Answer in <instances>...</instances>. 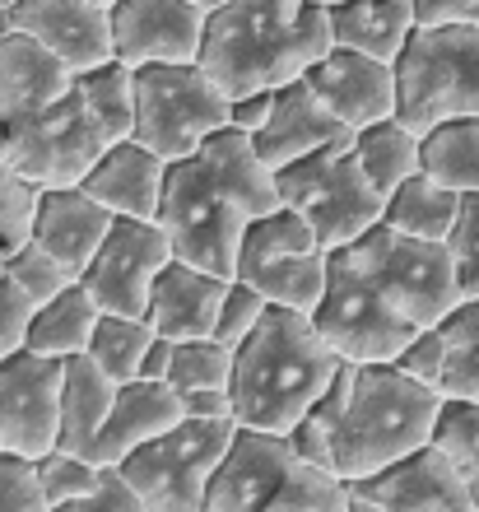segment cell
<instances>
[{
  "instance_id": "cell-1",
  "label": "cell",
  "mask_w": 479,
  "mask_h": 512,
  "mask_svg": "<svg viewBox=\"0 0 479 512\" xmlns=\"http://www.w3.org/2000/svg\"><path fill=\"white\" fill-rule=\"evenodd\" d=\"M438 387L410 378L400 364H354L345 359L331 391L293 424V447L326 471L363 480L414 447L433 443L442 419Z\"/></svg>"
},
{
  "instance_id": "cell-2",
  "label": "cell",
  "mask_w": 479,
  "mask_h": 512,
  "mask_svg": "<svg viewBox=\"0 0 479 512\" xmlns=\"http://www.w3.org/2000/svg\"><path fill=\"white\" fill-rule=\"evenodd\" d=\"M331 47V5L321 0H228L210 10L200 66L228 98H247L307 75Z\"/></svg>"
},
{
  "instance_id": "cell-3",
  "label": "cell",
  "mask_w": 479,
  "mask_h": 512,
  "mask_svg": "<svg viewBox=\"0 0 479 512\" xmlns=\"http://www.w3.org/2000/svg\"><path fill=\"white\" fill-rule=\"evenodd\" d=\"M340 364L345 359L317 331L312 312L270 303L261 326L238 345V364L228 382L233 415L252 429L293 433V424L331 391Z\"/></svg>"
},
{
  "instance_id": "cell-4",
  "label": "cell",
  "mask_w": 479,
  "mask_h": 512,
  "mask_svg": "<svg viewBox=\"0 0 479 512\" xmlns=\"http://www.w3.org/2000/svg\"><path fill=\"white\" fill-rule=\"evenodd\" d=\"M210 512H349V480L307 461L289 433L238 424L210 480Z\"/></svg>"
},
{
  "instance_id": "cell-5",
  "label": "cell",
  "mask_w": 479,
  "mask_h": 512,
  "mask_svg": "<svg viewBox=\"0 0 479 512\" xmlns=\"http://www.w3.org/2000/svg\"><path fill=\"white\" fill-rule=\"evenodd\" d=\"M275 177H280L284 205H298L317 224V238L326 252L359 243L386 215V191L363 173L359 154H354V135L284 163Z\"/></svg>"
},
{
  "instance_id": "cell-6",
  "label": "cell",
  "mask_w": 479,
  "mask_h": 512,
  "mask_svg": "<svg viewBox=\"0 0 479 512\" xmlns=\"http://www.w3.org/2000/svg\"><path fill=\"white\" fill-rule=\"evenodd\" d=\"M159 224L173 238V252L182 261L214 275H238L242 261V233L252 224L238 191L219 173H210L196 154L168 163V187H163Z\"/></svg>"
},
{
  "instance_id": "cell-7",
  "label": "cell",
  "mask_w": 479,
  "mask_h": 512,
  "mask_svg": "<svg viewBox=\"0 0 479 512\" xmlns=\"http://www.w3.org/2000/svg\"><path fill=\"white\" fill-rule=\"evenodd\" d=\"M312 322L331 340V350L354 364H396V354L424 331L391 303V294L363 266L354 243L331 252V284H326Z\"/></svg>"
},
{
  "instance_id": "cell-8",
  "label": "cell",
  "mask_w": 479,
  "mask_h": 512,
  "mask_svg": "<svg viewBox=\"0 0 479 512\" xmlns=\"http://www.w3.org/2000/svg\"><path fill=\"white\" fill-rule=\"evenodd\" d=\"M233 122V98L200 61H154L135 70V140L168 163L196 154L205 135Z\"/></svg>"
},
{
  "instance_id": "cell-9",
  "label": "cell",
  "mask_w": 479,
  "mask_h": 512,
  "mask_svg": "<svg viewBox=\"0 0 479 512\" xmlns=\"http://www.w3.org/2000/svg\"><path fill=\"white\" fill-rule=\"evenodd\" d=\"M400 112L424 135L452 117H479V19L475 24L414 28L396 61Z\"/></svg>"
},
{
  "instance_id": "cell-10",
  "label": "cell",
  "mask_w": 479,
  "mask_h": 512,
  "mask_svg": "<svg viewBox=\"0 0 479 512\" xmlns=\"http://www.w3.org/2000/svg\"><path fill=\"white\" fill-rule=\"evenodd\" d=\"M233 438H238V419L187 415L168 433L135 447L131 457L121 461V471L140 489L149 512H200Z\"/></svg>"
},
{
  "instance_id": "cell-11",
  "label": "cell",
  "mask_w": 479,
  "mask_h": 512,
  "mask_svg": "<svg viewBox=\"0 0 479 512\" xmlns=\"http://www.w3.org/2000/svg\"><path fill=\"white\" fill-rule=\"evenodd\" d=\"M354 252L363 256V266L373 270L377 284L391 294V303L419 326H438L466 298L456 261L442 238H414V233L391 229L382 219L377 229H368L354 243Z\"/></svg>"
},
{
  "instance_id": "cell-12",
  "label": "cell",
  "mask_w": 479,
  "mask_h": 512,
  "mask_svg": "<svg viewBox=\"0 0 479 512\" xmlns=\"http://www.w3.org/2000/svg\"><path fill=\"white\" fill-rule=\"evenodd\" d=\"M112 145L98 117L89 112L75 89L66 98H56L52 108L33 112L28 122L0 135V159L14 173H24L28 182L47 187H80L89 168L103 159V149Z\"/></svg>"
},
{
  "instance_id": "cell-13",
  "label": "cell",
  "mask_w": 479,
  "mask_h": 512,
  "mask_svg": "<svg viewBox=\"0 0 479 512\" xmlns=\"http://www.w3.org/2000/svg\"><path fill=\"white\" fill-rule=\"evenodd\" d=\"M66 359L19 345L0 359V447L19 457H47L61 443Z\"/></svg>"
},
{
  "instance_id": "cell-14",
  "label": "cell",
  "mask_w": 479,
  "mask_h": 512,
  "mask_svg": "<svg viewBox=\"0 0 479 512\" xmlns=\"http://www.w3.org/2000/svg\"><path fill=\"white\" fill-rule=\"evenodd\" d=\"M173 238L163 233L159 219H131L117 215L107 243L98 256L84 266L80 284L98 298L103 312H126V317H145L154 284H159L163 266L173 261Z\"/></svg>"
},
{
  "instance_id": "cell-15",
  "label": "cell",
  "mask_w": 479,
  "mask_h": 512,
  "mask_svg": "<svg viewBox=\"0 0 479 512\" xmlns=\"http://www.w3.org/2000/svg\"><path fill=\"white\" fill-rule=\"evenodd\" d=\"M349 512H475V503L447 447L433 438L382 471L349 480Z\"/></svg>"
},
{
  "instance_id": "cell-16",
  "label": "cell",
  "mask_w": 479,
  "mask_h": 512,
  "mask_svg": "<svg viewBox=\"0 0 479 512\" xmlns=\"http://www.w3.org/2000/svg\"><path fill=\"white\" fill-rule=\"evenodd\" d=\"M210 14L196 0H117L112 10V47L126 66L154 61H200Z\"/></svg>"
},
{
  "instance_id": "cell-17",
  "label": "cell",
  "mask_w": 479,
  "mask_h": 512,
  "mask_svg": "<svg viewBox=\"0 0 479 512\" xmlns=\"http://www.w3.org/2000/svg\"><path fill=\"white\" fill-rule=\"evenodd\" d=\"M112 10H117V0H14L5 28L33 33L80 75V70H94L117 56Z\"/></svg>"
},
{
  "instance_id": "cell-18",
  "label": "cell",
  "mask_w": 479,
  "mask_h": 512,
  "mask_svg": "<svg viewBox=\"0 0 479 512\" xmlns=\"http://www.w3.org/2000/svg\"><path fill=\"white\" fill-rule=\"evenodd\" d=\"M307 84L317 89L321 103H326L349 131H363V126H373V122H382V117H396L400 112L396 61L354 52V47H331L317 66L307 70Z\"/></svg>"
},
{
  "instance_id": "cell-19",
  "label": "cell",
  "mask_w": 479,
  "mask_h": 512,
  "mask_svg": "<svg viewBox=\"0 0 479 512\" xmlns=\"http://www.w3.org/2000/svg\"><path fill=\"white\" fill-rule=\"evenodd\" d=\"M75 89V70L33 33L0 28V135Z\"/></svg>"
},
{
  "instance_id": "cell-20",
  "label": "cell",
  "mask_w": 479,
  "mask_h": 512,
  "mask_svg": "<svg viewBox=\"0 0 479 512\" xmlns=\"http://www.w3.org/2000/svg\"><path fill=\"white\" fill-rule=\"evenodd\" d=\"M345 135H354V131L321 103V94L307 84V75H298V80L275 89L266 126H261L252 140H256V149H261V159L280 173L284 163L303 159V154L331 145V140H345Z\"/></svg>"
},
{
  "instance_id": "cell-21",
  "label": "cell",
  "mask_w": 479,
  "mask_h": 512,
  "mask_svg": "<svg viewBox=\"0 0 479 512\" xmlns=\"http://www.w3.org/2000/svg\"><path fill=\"white\" fill-rule=\"evenodd\" d=\"M187 419V401L173 382L163 378H131L117 387V401L107 410V424L98 433V447H94V461H121L131 457L135 447H145L149 438L168 433L173 424Z\"/></svg>"
},
{
  "instance_id": "cell-22",
  "label": "cell",
  "mask_w": 479,
  "mask_h": 512,
  "mask_svg": "<svg viewBox=\"0 0 479 512\" xmlns=\"http://www.w3.org/2000/svg\"><path fill=\"white\" fill-rule=\"evenodd\" d=\"M80 187L98 196L112 215L159 219L163 187H168V159L131 135V140H117V145L103 149V159L89 168Z\"/></svg>"
},
{
  "instance_id": "cell-23",
  "label": "cell",
  "mask_w": 479,
  "mask_h": 512,
  "mask_svg": "<svg viewBox=\"0 0 479 512\" xmlns=\"http://www.w3.org/2000/svg\"><path fill=\"white\" fill-rule=\"evenodd\" d=\"M112 224H117V215L98 196H89L84 187H47L38 201V219H33V238L56 261H66L75 270V280H80L84 266L107 243Z\"/></svg>"
},
{
  "instance_id": "cell-24",
  "label": "cell",
  "mask_w": 479,
  "mask_h": 512,
  "mask_svg": "<svg viewBox=\"0 0 479 512\" xmlns=\"http://www.w3.org/2000/svg\"><path fill=\"white\" fill-rule=\"evenodd\" d=\"M224 289H228V275H214V270H200V266H191V261H182V256H173V261L163 266L159 284H154L145 322L168 340L214 336Z\"/></svg>"
},
{
  "instance_id": "cell-25",
  "label": "cell",
  "mask_w": 479,
  "mask_h": 512,
  "mask_svg": "<svg viewBox=\"0 0 479 512\" xmlns=\"http://www.w3.org/2000/svg\"><path fill=\"white\" fill-rule=\"evenodd\" d=\"M117 387L121 382L98 368L89 354H75L66 359V396H61V443L56 447H70L80 457L94 461V447H98V433L107 424V410L117 401Z\"/></svg>"
},
{
  "instance_id": "cell-26",
  "label": "cell",
  "mask_w": 479,
  "mask_h": 512,
  "mask_svg": "<svg viewBox=\"0 0 479 512\" xmlns=\"http://www.w3.org/2000/svg\"><path fill=\"white\" fill-rule=\"evenodd\" d=\"M335 47H354V52L400 61V52L414 38V5L410 0H345L331 5Z\"/></svg>"
},
{
  "instance_id": "cell-27",
  "label": "cell",
  "mask_w": 479,
  "mask_h": 512,
  "mask_svg": "<svg viewBox=\"0 0 479 512\" xmlns=\"http://www.w3.org/2000/svg\"><path fill=\"white\" fill-rule=\"evenodd\" d=\"M98 322H103L98 298L75 280L61 294H52L47 303L33 308L24 345L38 354H52V359H75V354H89V340H94Z\"/></svg>"
},
{
  "instance_id": "cell-28",
  "label": "cell",
  "mask_w": 479,
  "mask_h": 512,
  "mask_svg": "<svg viewBox=\"0 0 479 512\" xmlns=\"http://www.w3.org/2000/svg\"><path fill=\"white\" fill-rule=\"evenodd\" d=\"M354 154H359L363 173L391 196L405 177L424 168V135L414 131L405 117H382V122L354 131Z\"/></svg>"
},
{
  "instance_id": "cell-29",
  "label": "cell",
  "mask_w": 479,
  "mask_h": 512,
  "mask_svg": "<svg viewBox=\"0 0 479 512\" xmlns=\"http://www.w3.org/2000/svg\"><path fill=\"white\" fill-rule=\"evenodd\" d=\"M242 280H252L270 303L280 308H298V312H317L326 284H331V252L312 247V252H289L275 256L266 266L242 270Z\"/></svg>"
},
{
  "instance_id": "cell-30",
  "label": "cell",
  "mask_w": 479,
  "mask_h": 512,
  "mask_svg": "<svg viewBox=\"0 0 479 512\" xmlns=\"http://www.w3.org/2000/svg\"><path fill=\"white\" fill-rule=\"evenodd\" d=\"M456 210H461V191L428 177L424 168L414 177H405L391 196H386V224L391 229H405L414 238H447L456 224Z\"/></svg>"
},
{
  "instance_id": "cell-31",
  "label": "cell",
  "mask_w": 479,
  "mask_h": 512,
  "mask_svg": "<svg viewBox=\"0 0 479 512\" xmlns=\"http://www.w3.org/2000/svg\"><path fill=\"white\" fill-rule=\"evenodd\" d=\"M75 94L89 103V112L98 117V126L107 131V140H131L135 135V66L126 61H103L94 70L75 75Z\"/></svg>"
},
{
  "instance_id": "cell-32",
  "label": "cell",
  "mask_w": 479,
  "mask_h": 512,
  "mask_svg": "<svg viewBox=\"0 0 479 512\" xmlns=\"http://www.w3.org/2000/svg\"><path fill=\"white\" fill-rule=\"evenodd\" d=\"M424 173L461 196L479 191V117H452L424 131Z\"/></svg>"
},
{
  "instance_id": "cell-33",
  "label": "cell",
  "mask_w": 479,
  "mask_h": 512,
  "mask_svg": "<svg viewBox=\"0 0 479 512\" xmlns=\"http://www.w3.org/2000/svg\"><path fill=\"white\" fill-rule=\"evenodd\" d=\"M438 326H442V336H447L442 396L447 401L479 405V298H461Z\"/></svg>"
},
{
  "instance_id": "cell-34",
  "label": "cell",
  "mask_w": 479,
  "mask_h": 512,
  "mask_svg": "<svg viewBox=\"0 0 479 512\" xmlns=\"http://www.w3.org/2000/svg\"><path fill=\"white\" fill-rule=\"evenodd\" d=\"M321 247L317 238V224L298 210V205H275L270 215H256L242 233V261H238V275L252 266H266L275 256H289V252H312Z\"/></svg>"
},
{
  "instance_id": "cell-35",
  "label": "cell",
  "mask_w": 479,
  "mask_h": 512,
  "mask_svg": "<svg viewBox=\"0 0 479 512\" xmlns=\"http://www.w3.org/2000/svg\"><path fill=\"white\" fill-rule=\"evenodd\" d=\"M154 336H159V331H154L145 317L103 312V322H98L94 340H89V359H94L98 368H107L117 382H131V378H140Z\"/></svg>"
},
{
  "instance_id": "cell-36",
  "label": "cell",
  "mask_w": 479,
  "mask_h": 512,
  "mask_svg": "<svg viewBox=\"0 0 479 512\" xmlns=\"http://www.w3.org/2000/svg\"><path fill=\"white\" fill-rule=\"evenodd\" d=\"M233 364L238 350L224 345L219 336H196V340H177L173 350V382L177 391H200V387H228L233 382Z\"/></svg>"
},
{
  "instance_id": "cell-37",
  "label": "cell",
  "mask_w": 479,
  "mask_h": 512,
  "mask_svg": "<svg viewBox=\"0 0 479 512\" xmlns=\"http://www.w3.org/2000/svg\"><path fill=\"white\" fill-rule=\"evenodd\" d=\"M42 187L28 182L24 173H14L0 159V261H10L24 243H33V219H38Z\"/></svg>"
},
{
  "instance_id": "cell-38",
  "label": "cell",
  "mask_w": 479,
  "mask_h": 512,
  "mask_svg": "<svg viewBox=\"0 0 479 512\" xmlns=\"http://www.w3.org/2000/svg\"><path fill=\"white\" fill-rule=\"evenodd\" d=\"M433 438H438V443L447 447V457L456 461V471H461V480H466V489H470V503H475V512H479V405L447 401Z\"/></svg>"
},
{
  "instance_id": "cell-39",
  "label": "cell",
  "mask_w": 479,
  "mask_h": 512,
  "mask_svg": "<svg viewBox=\"0 0 479 512\" xmlns=\"http://www.w3.org/2000/svg\"><path fill=\"white\" fill-rule=\"evenodd\" d=\"M98 480V461L70 452V447H52L47 457H38V485L47 512H70V503L89 494V485Z\"/></svg>"
},
{
  "instance_id": "cell-40",
  "label": "cell",
  "mask_w": 479,
  "mask_h": 512,
  "mask_svg": "<svg viewBox=\"0 0 479 512\" xmlns=\"http://www.w3.org/2000/svg\"><path fill=\"white\" fill-rule=\"evenodd\" d=\"M5 270H10L14 284L33 298V308H38V303H47L52 294H61L66 284H75V270H70L66 261H56V256L38 243V238L19 247V252L5 261Z\"/></svg>"
},
{
  "instance_id": "cell-41",
  "label": "cell",
  "mask_w": 479,
  "mask_h": 512,
  "mask_svg": "<svg viewBox=\"0 0 479 512\" xmlns=\"http://www.w3.org/2000/svg\"><path fill=\"white\" fill-rule=\"evenodd\" d=\"M266 312H270V298L261 294L252 280L233 275V280H228V289H224V303H219V322H214V336L238 350L242 340H247L256 326H261V317H266Z\"/></svg>"
},
{
  "instance_id": "cell-42",
  "label": "cell",
  "mask_w": 479,
  "mask_h": 512,
  "mask_svg": "<svg viewBox=\"0 0 479 512\" xmlns=\"http://www.w3.org/2000/svg\"><path fill=\"white\" fill-rule=\"evenodd\" d=\"M447 252L456 261V275H461V294L479 298V191L461 196V210H456L452 233L442 238Z\"/></svg>"
},
{
  "instance_id": "cell-43",
  "label": "cell",
  "mask_w": 479,
  "mask_h": 512,
  "mask_svg": "<svg viewBox=\"0 0 479 512\" xmlns=\"http://www.w3.org/2000/svg\"><path fill=\"white\" fill-rule=\"evenodd\" d=\"M0 512H47L38 485V461L0 447Z\"/></svg>"
},
{
  "instance_id": "cell-44",
  "label": "cell",
  "mask_w": 479,
  "mask_h": 512,
  "mask_svg": "<svg viewBox=\"0 0 479 512\" xmlns=\"http://www.w3.org/2000/svg\"><path fill=\"white\" fill-rule=\"evenodd\" d=\"M70 512H149V508L121 466L98 461V480L89 485V494H80V499L70 503Z\"/></svg>"
},
{
  "instance_id": "cell-45",
  "label": "cell",
  "mask_w": 479,
  "mask_h": 512,
  "mask_svg": "<svg viewBox=\"0 0 479 512\" xmlns=\"http://www.w3.org/2000/svg\"><path fill=\"white\" fill-rule=\"evenodd\" d=\"M396 364L405 368L410 378L442 391V368H447V336H442V326H424V331L396 354Z\"/></svg>"
},
{
  "instance_id": "cell-46",
  "label": "cell",
  "mask_w": 479,
  "mask_h": 512,
  "mask_svg": "<svg viewBox=\"0 0 479 512\" xmlns=\"http://www.w3.org/2000/svg\"><path fill=\"white\" fill-rule=\"evenodd\" d=\"M28 317H33V298L14 284V275L0 266V359L19 350L28 336Z\"/></svg>"
},
{
  "instance_id": "cell-47",
  "label": "cell",
  "mask_w": 479,
  "mask_h": 512,
  "mask_svg": "<svg viewBox=\"0 0 479 512\" xmlns=\"http://www.w3.org/2000/svg\"><path fill=\"white\" fill-rule=\"evenodd\" d=\"M414 24L419 28H442V24H475L479 0H410Z\"/></svg>"
},
{
  "instance_id": "cell-48",
  "label": "cell",
  "mask_w": 479,
  "mask_h": 512,
  "mask_svg": "<svg viewBox=\"0 0 479 512\" xmlns=\"http://www.w3.org/2000/svg\"><path fill=\"white\" fill-rule=\"evenodd\" d=\"M182 401H187V415H200V419H238V415H233V391H228V387L182 391Z\"/></svg>"
},
{
  "instance_id": "cell-49",
  "label": "cell",
  "mask_w": 479,
  "mask_h": 512,
  "mask_svg": "<svg viewBox=\"0 0 479 512\" xmlns=\"http://www.w3.org/2000/svg\"><path fill=\"white\" fill-rule=\"evenodd\" d=\"M270 103H275V89H266V94H247V98H233V126H242V131H261L270 117Z\"/></svg>"
},
{
  "instance_id": "cell-50",
  "label": "cell",
  "mask_w": 479,
  "mask_h": 512,
  "mask_svg": "<svg viewBox=\"0 0 479 512\" xmlns=\"http://www.w3.org/2000/svg\"><path fill=\"white\" fill-rule=\"evenodd\" d=\"M173 350H177V340L154 336V345H149V354H145V368H140V378H163L168 382V373H173Z\"/></svg>"
},
{
  "instance_id": "cell-51",
  "label": "cell",
  "mask_w": 479,
  "mask_h": 512,
  "mask_svg": "<svg viewBox=\"0 0 479 512\" xmlns=\"http://www.w3.org/2000/svg\"><path fill=\"white\" fill-rule=\"evenodd\" d=\"M5 14H10V0H0V28H5Z\"/></svg>"
},
{
  "instance_id": "cell-52",
  "label": "cell",
  "mask_w": 479,
  "mask_h": 512,
  "mask_svg": "<svg viewBox=\"0 0 479 512\" xmlns=\"http://www.w3.org/2000/svg\"><path fill=\"white\" fill-rule=\"evenodd\" d=\"M321 5H345V0H321Z\"/></svg>"
},
{
  "instance_id": "cell-53",
  "label": "cell",
  "mask_w": 479,
  "mask_h": 512,
  "mask_svg": "<svg viewBox=\"0 0 479 512\" xmlns=\"http://www.w3.org/2000/svg\"><path fill=\"white\" fill-rule=\"evenodd\" d=\"M196 5H205V0H196Z\"/></svg>"
},
{
  "instance_id": "cell-54",
  "label": "cell",
  "mask_w": 479,
  "mask_h": 512,
  "mask_svg": "<svg viewBox=\"0 0 479 512\" xmlns=\"http://www.w3.org/2000/svg\"><path fill=\"white\" fill-rule=\"evenodd\" d=\"M0 266H5V261H0Z\"/></svg>"
},
{
  "instance_id": "cell-55",
  "label": "cell",
  "mask_w": 479,
  "mask_h": 512,
  "mask_svg": "<svg viewBox=\"0 0 479 512\" xmlns=\"http://www.w3.org/2000/svg\"><path fill=\"white\" fill-rule=\"evenodd\" d=\"M10 5H14V0H10Z\"/></svg>"
}]
</instances>
